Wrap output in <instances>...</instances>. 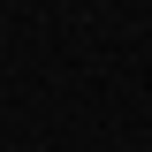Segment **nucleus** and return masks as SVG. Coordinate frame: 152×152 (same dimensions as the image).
Returning a JSON list of instances; mask_svg holds the SVG:
<instances>
[]
</instances>
